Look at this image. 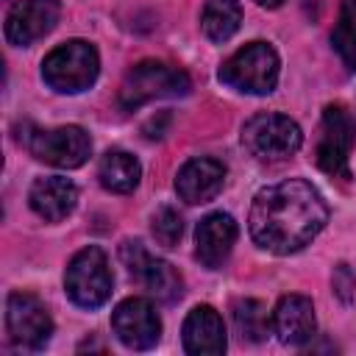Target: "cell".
I'll list each match as a JSON object with an SVG mask.
<instances>
[{
	"label": "cell",
	"instance_id": "1",
	"mask_svg": "<svg viewBox=\"0 0 356 356\" xmlns=\"http://www.w3.org/2000/svg\"><path fill=\"white\" fill-rule=\"evenodd\" d=\"M328 222L323 195L303 178L264 186L250 206V236L259 248L289 256L306 248Z\"/></svg>",
	"mask_w": 356,
	"mask_h": 356
},
{
	"label": "cell",
	"instance_id": "2",
	"mask_svg": "<svg viewBox=\"0 0 356 356\" xmlns=\"http://www.w3.org/2000/svg\"><path fill=\"white\" fill-rule=\"evenodd\" d=\"M278 53L267 42H250L222 61L220 81L245 95H270L278 83Z\"/></svg>",
	"mask_w": 356,
	"mask_h": 356
},
{
	"label": "cell",
	"instance_id": "3",
	"mask_svg": "<svg viewBox=\"0 0 356 356\" xmlns=\"http://www.w3.org/2000/svg\"><path fill=\"white\" fill-rule=\"evenodd\" d=\"M189 89H192V81L184 70L164 61H139L136 67L128 70L120 86V106L139 108L142 103H150L159 97H181Z\"/></svg>",
	"mask_w": 356,
	"mask_h": 356
},
{
	"label": "cell",
	"instance_id": "4",
	"mask_svg": "<svg viewBox=\"0 0 356 356\" xmlns=\"http://www.w3.org/2000/svg\"><path fill=\"white\" fill-rule=\"evenodd\" d=\"M100 58L97 50L83 39H70L47 53L42 61V78L56 92H81L89 89L97 78Z\"/></svg>",
	"mask_w": 356,
	"mask_h": 356
},
{
	"label": "cell",
	"instance_id": "5",
	"mask_svg": "<svg viewBox=\"0 0 356 356\" xmlns=\"http://www.w3.org/2000/svg\"><path fill=\"white\" fill-rule=\"evenodd\" d=\"M242 145L259 161H284L300 150L303 134L286 114H256L242 128Z\"/></svg>",
	"mask_w": 356,
	"mask_h": 356
},
{
	"label": "cell",
	"instance_id": "6",
	"mask_svg": "<svg viewBox=\"0 0 356 356\" xmlns=\"http://www.w3.org/2000/svg\"><path fill=\"white\" fill-rule=\"evenodd\" d=\"M64 286L72 303L83 306V309H97L111 298V270H108V259L97 245H89L83 250H78L72 256V261L67 264V275H64Z\"/></svg>",
	"mask_w": 356,
	"mask_h": 356
},
{
	"label": "cell",
	"instance_id": "7",
	"mask_svg": "<svg viewBox=\"0 0 356 356\" xmlns=\"http://www.w3.org/2000/svg\"><path fill=\"white\" fill-rule=\"evenodd\" d=\"M356 145V125L342 103H328L323 108L320 139H317V167L334 178H350V150Z\"/></svg>",
	"mask_w": 356,
	"mask_h": 356
},
{
	"label": "cell",
	"instance_id": "8",
	"mask_svg": "<svg viewBox=\"0 0 356 356\" xmlns=\"http://www.w3.org/2000/svg\"><path fill=\"white\" fill-rule=\"evenodd\" d=\"M120 259L128 267L131 278L139 281L156 300L175 303L184 295V281H181L178 270L170 261L150 256L139 239H125L120 245Z\"/></svg>",
	"mask_w": 356,
	"mask_h": 356
},
{
	"label": "cell",
	"instance_id": "9",
	"mask_svg": "<svg viewBox=\"0 0 356 356\" xmlns=\"http://www.w3.org/2000/svg\"><path fill=\"white\" fill-rule=\"evenodd\" d=\"M6 328L19 350H42L53 334V320L36 295L11 292L6 300Z\"/></svg>",
	"mask_w": 356,
	"mask_h": 356
},
{
	"label": "cell",
	"instance_id": "10",
	"mask_svg": "<svg viewBox=\"0 0 356 356\" xmlns=\"http://www.w3.org/2000/svg\"><path fill=\"white\" fill-rule=\"evenodd\" d=\"M25 145H28V150L39 161L53 164V167H64V170L81 167L89 159V153H92V139L78 125H61V128L33 131L25 139Z\"/></svg>",
	"mask_w": 356,
	"mask_h": 356
},
{
	"label": "cell",
	"instance_id": "11",
	"mask_svg": "<svg viewBox=\"0 0 356 356\" xmlns=\"http://www.w3.org/2000/svg\"><path fill=\"white\" fill-rule=\"evenodd\" d=\"M111 328L117 339L131 350H147L161 337V320L150 300L145 298H128L122 300L111 314Z\"/></svg>",
	"mask_w": 356,
	"mask_h": 356
},
{
	"label": "cell",
	"instance_id": "12",
	"mask_svg": "<svg viewBox=\"0 0 356 356\" xmlns=\"http://www.w3.org/2000/svg\"><path fill=\"white\" fill-rule=\"evenodd\" d=\"M58 0H17L6 14V39L17 47H25L50 33L58 22Z\"/></svg>",
	"mask_w": 356,
	"mask_h": 356
},
{
	"label": "cell",
	"instance_id": "13",
	"mask_svg": "<svg viewBox=\"0 0 356 356\" xmlns=\"http://www.w3.org/2000/svg\"><path fill=\"white\" fill-rule=\"evenodd\" d=\"M222 184H225V167L217 159H209V156L189 159L175 175L178 197L192 203V206L214 200L222 192Z\"/></svg>",
	"mask_w": 356,
	"mask_h": 356
},
{
	"label": "cell",
	"instance_id": "14",
	"mask_svg": "<svg viewBox=\"0 0 356 356\" xmlns=\"http://www.w3.org/2000/svg\"><path fill=\"white\" fill-rule=\"evenodd\" d=\"M236 242V222L231 214H222V211H214L209 217H203L197 222V231H195V256L200 264L206 267H220L231 248Z\"/></svg>",
	"mask_w": 356,
	"mask_h": 356
},
{
	"label": "cell",
	"instance_id": "15",
	"mask_svg": "<svg viewBox=\"0 0 356 356\" xmlns=\"http://www.w3.org/2000/svg\"><path fill=\"white\" fill-rule=\"evenodd\" d=\"M273 331L284 345H303L314 337V306L306 295H284L273 312Z\"/></svg>",
	"mask_w": 356,
	"mask_h": 356
},
{
	"label": "cell",
	"instance_id": "16",
	"mask_svg": "<svg viewBox=\"0 0 356 356\" xmlns=\"http://www.w3.org/2000/svg\"><path fill=\"white\" fill-rule=\"evenodd\" d=\"M28 200H31V209L47 220V222H58L64 220L75 203H78V186L64 178V175H44V178H36L31 192H28Z\"/></svg>",
	"mask_w": 356,
	"mask_h": 356
},
{
	"label": "cell",
	"instance_id": "17",
	"mask_svg": "<svg viewBox=\"0 0 356 356\" xmlns=\"http://www.w3.org/2000/svg\"><path fill=\"white\" fill-rule=\"evenodd\" d=\"M225 325L211 306H195L184 320V348L195 356H217L225 350Z\"/></svg>",
	"mask_w": 356,
	"mask_h": 356
},
{
	"label": "cell",
	"instance_id": "18",
	"mask_svg": "<svg viewBox=\"0 0 356 356\" xmlns=\"http://www.w3.org/2000/svg\"><path fill=\"white\" fill-rule=\"evenodd\" d=\"M97 178H100V184H103L108 192L125 195V192L136 189V184H139V178H142V167H139V161H136L131 153H125V150H108V153L100 159Z\"/></svg>",
	"mask_w": 356,
	"mask_h": 356
},
{
	"label": "cell",
	"instance_id": "19",
	"mask_svg": "<svg viewBox=\"0 0 356 356\" xmlns=\"http://www.w3.org/2000/svg\"><path fill=\"white\" fill-rule=\"evenodd\" d=\"M242 25V6L236 0H209L200 14V28L211 42H228Z\"/></svg>",
	"mask_w": 356,
	"mask_h": 356
},
{
	"label": "cell",
	"instance_id": "20",
	"mask_svg": "<svg viewBox=\"0 0 356 356\" xmlns=\"http://www.w3.org/2000/svg\"><path fill=\"white\" fill-rule=\"evenodd\" d=\"M234 325H236V334L248 342H261L270 328H273V320L267 314V306L253 300V298H245V300H236L234 303Z\"/></svg>",
	"mask_w": 356,
	"mask_h": 356
},
{
	"label": "cell",
	"instance_id": "21",
	"mask_svg": "<svg viewBox=\"0 0 356 356\" xmlns=\"http://www.w3.org/2000/svg\"><path fill=\"white\" fill-rule=\"evenodd\" d=\"M331 44L342 58L348 72H356V0H342L337 25L331 31Z\"/></svg>",
	"mask_w": 356,
	"mask_h": 356
},
{
	"label": "cell",
	"instance_id": "22",
	"mask_svg": "<svg viewBox=\"0 0 356 356\" xmlns=\"http://www.w3.org/2000/svg\"><path fill=\"white\" fill-rule=\"evenodd\" d=\"M150 231H153V236H156V242L161 248H175L181 234H184V220H181V214L175 209L161 206L150 220Z\"/></svg>",
	"mask_w": 356,
	"mask_h": 356
},
{
	"label": "cell",
	"instance_id": "23",
	"mask_svg": "<svg viewBox=\"0 0 356 356\" xmlns=\"http://www.w3.org/2000/svg\"><path fill=\"white\" fill-rule=\"evenodd\" d=\"M331 281H334V292H337V298H339L342 303H350L353 295H356V275H353V270H350L348 264H337Z\"/></svg>",
	"mask_w": 356,
	"mask_h": 356
},
{
	"label": "cell",
	"instance_id": "24",
	"mask_svg": "<svg viewBox=\"0 0 356 356\" xmlns=\"http://www.w3.org/2000/svg\"><path fill=\"white\" fill-rule=\"evenodd\" d=\"M256 3H259V6H264V8H278L284 0H256Z\"/></svg>",
	"mask_w": 356,
	"mask_h": 356
}]
</instances>
